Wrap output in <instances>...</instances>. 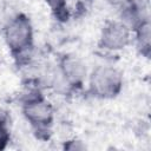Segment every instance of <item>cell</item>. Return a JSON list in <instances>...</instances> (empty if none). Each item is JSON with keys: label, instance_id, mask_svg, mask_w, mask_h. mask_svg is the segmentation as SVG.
I'll return each mask as SVG.
<instances>
[{"label": "cell", "instance_id": "obj_2", "mask_svg": "<svg viewBox=\"0 0 151 151\" xmlns=\"http://www.w3.org/2000/svg\"><path fill=\"white\" fill-rule=\"evenodd\" d=\"M31 39V26L26 19H15L7 28V40L13 48H22Z\"/></svg>", "mask_w": 151, "mask_h": 151}, {"label": "cell", "instance_id": "obj_1", "mask_svg": "<svg viewBox=\"0 0 151 151\" xmlns=\"http://www.w3.org/2000/svg\"><path fill=\"white\" fill-rule=\"evenodd\" d=\"M120 84V78L114 70L111 68H99L93 73L92 86L94 91L99 94H113Z\"/></svg>", "mask_w": 151, "mask_h": 151}, {"label": "cell", "instance_id": "obj_7", "mask_svg": "<svg viewBox=\"0 0 151 151\" xmlns=\"http://www.w3.org/2000/svg\"><path fill=\"white\" fill-rule=\"evenodd\" d=\"M48 4H50V6H52L53 8H60L63 5H64V2H65V0H46Z\"/></svg>", "mask_w": 151, "mask_h": 151}, {"label": "cell", "instance_id": "obj_3", "mask_svg": "<svg viewBox=\"0 0 151 151\" xmlns=\"http://www.w3.org/2000/svg\"><path fill=\"white\" fill-rule=\"evenodd\" d=\"M127 29L122 24H111L103 33V42L109 48H120L127 42Z\"/></svg>", "mask_w": 151, "mask_h": 151}, {"label": "cell", "instance_id": "obj_6", "mask_svg": "<svg viewBox=\"0 0 151 151\" xmlns=\"http://www.w3.org/2000/svg\"><path fill=\"white\" fill-rule=\"evenodd\" d=\"M7 140V131L5 130V127L0 124V147L4 146V144Z\"/></svg>", "mask_w": 151, "mask_h": 151}, {"label": "cell", "instance_id": "obj_4", "mask_svg": "<svg viewBox=\"0 0 151 151\" xmlns=\"http://www.w3.org/2000/svg\"><path fill=\"white\" fill-rule=\"evenodd\" d=\"M26 116L28 119H31L34 123H46L51 119L52 111L50 105H47L42 100H33L29 101L26 106Z\"/></svg>", "mask_w": 151, "mask_h": 151}, {"label": "cell", "instance_id": "obj_5", "mask_svg": "<svg viewBox=\"0 0 151 151\" xmlns=\"http://www.w3.org/2000/svg\"><path fill=\"white\" fill-rule=\"evenodd\" d=\"M84 65L77 59H67L64 65V74L71 81H80L85 76Z\"/></svg>", "mask_w": 151, "mask_h": 151}]
</instances>
